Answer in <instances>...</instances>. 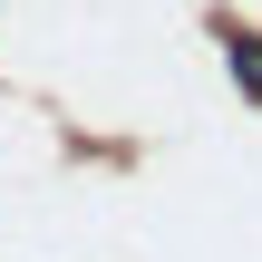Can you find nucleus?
Returning a JSON list of instances; mask_svg holds the SVG:
<instances>
[{
	"instance_id": "f257e3e1",
	"label": "nucleus",
	"mask_w": 262,
	"mask_h": 262,
	"mask_svg": "<svg viewBox=\"0 0 262 262\" xmlns=\"http://www.w3.org/2000/svg\"><path fill=\"white\" fill-rule=\"evenodd\" d=\"M233 78H243V97H262V29H233Z\"/></svg>"
}]
</instances>
